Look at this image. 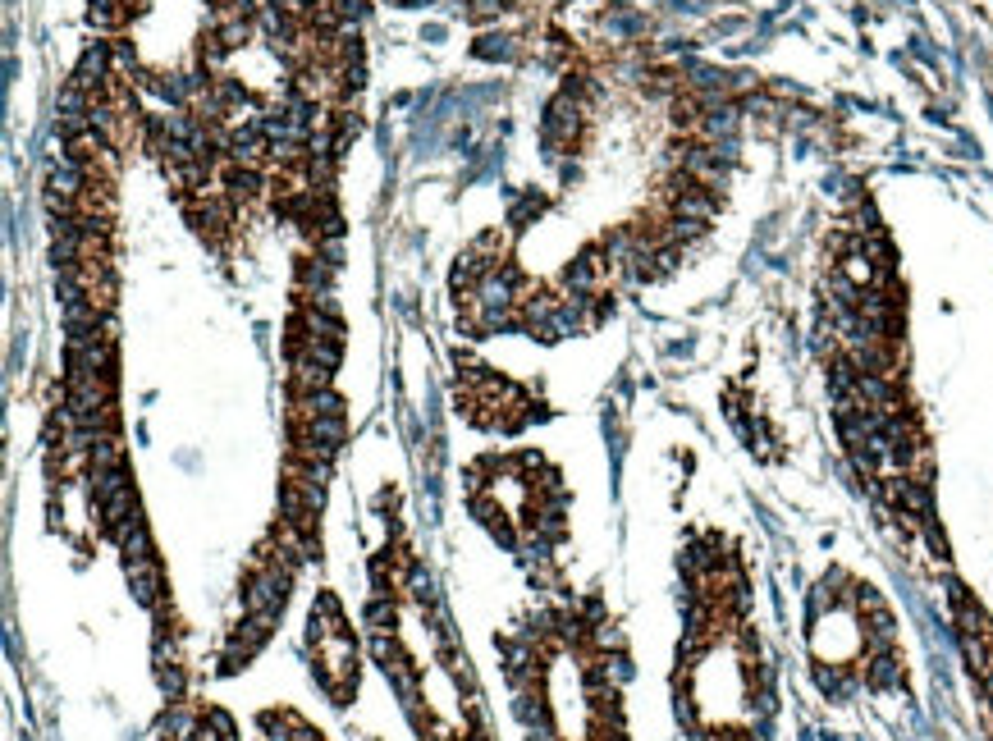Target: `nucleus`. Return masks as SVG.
I'll return each instance as SVG.
<instances>
[{"mask_svg": "<svg viewBox=\"0 0 993 741\" xmlns=\"http://www.w3.org/2000/svg\"><path fill=\"white\" fill-rule=\"evenodd\" d=\"M124 577H129L133 595H138V604H147V609H156L165 595V572H161V559L156 554H142V559H124Z\"/></svg>", "mask_w": 993, "mask_h": 741, "instance_id": "f257e3e1", "label": "nucleus"}, {"mask_svg": "<svg viewBox=\"0 0 993 741\" xmlns=\"http://www.w3.org/2000/svg\"><path fill=\"white\" fill-rule=\"evenodd\" d=\"M476 55L481 60H513L518 55V37H481V46H476Z\"/></svg>", "mask_w": 993, "mask_h": 741, "instance_id": "f03ea898", "label": "nucleus"}, {"mask_svg": "<svg viewBox=\"0 0 993 741\" xmlns=\"http://www.w3.org/2000/svg\"><path fill=\"white\" fill-rule=\"evenodd\" d=\"M504 10V0H472V14L476 19H490V14Z\"/></svg>", "mask_w": 993, "mask_h": 741, "instance_id": "7ed1b4c3", "label": "nucleus"}]
</instances>
